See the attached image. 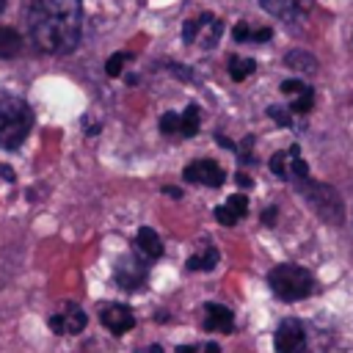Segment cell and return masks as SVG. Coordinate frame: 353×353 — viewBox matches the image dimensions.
Listing matches in <instances>:
<instances>
[{"label": "cell", "instance_id": "19", "mask_svg": "<svg viewBox=\"0 0 353 353\" xmlns=\"http://www.w3.org/2000/svg\"><path fill=\"white\" fill-rule=\"evenodd\" d=\"M284 63L292 66V69H298V72H314V69H317V61H314L309 52H301V50L290 52V55L284 58Z\"/></svg>", "mask_w": 353, "mask_h": 353}, {"label": "cell", "instance_id": "16", "mask_svg": "<svg viewBox=\"0 0 353 353\" xmlns=\"http://www.w3.org/2000/svg\"><path fill=\"white\" fill-rule=\"evenodd\" d=\"M256 69V63L251 61V58H243V55H232L229 58V74H232V80H245L251 72Z\"/></svg>", "mask_w": 353, "mask_h": 353}, {"label": "cell", "instance_id": "7", "mask_svg": "<svg viewBox=\"0 0 353 353\" xmlns=\"http://www.w3.org/2000/svg\"><path fill=\"white\" fill-rule=\"evenodd\" d=\"M188 182H199V185H207V188H221L226 174L223 168L215 163V160H193L190 165H185V174H182Z\"/></svg>", "mask_w": 353, "mask_h": 353}, {"label": "cell", "instance_id": "18", "mask_svg": "<svg viewBox=\"0 0 353 353\" xmlns=\"http://www.w3.org/2000/svg\"><path fill=\"white\" fill-rule=\"evenodd\" d=\"M179 132H182L185 138H193V135L199 132V108H196V105H188L185 113L179 116Z\"/></svg>", "mask_w": 353, "mask_h": 353}, {"label": "cell", "instance_id": "22", "mask_svg": "<svg viewBox=\"0 0 353 353\" xmlns=\"http://www.w3.org/2000/svg\"><path fill=\"white\" fill-rule=\"evenodd\" d=\"M270 171L276 174V176H287V152H276L273 157H270Z\"/></svg>", "mask_w": 353, "mask_h": 353}, {"label": "cell", "instance_id": "1", "mask_svg": "<svg viewBox=\"0 0 353 353\" xmlns=\"http://www.w3.org/2000/svg\"><path fill=\"white\" fill-rule=\"evenodd\" d=\"M80 11L83 0H33L30 6V36L41 52L63 55L80 41Z\"/></svg>", "mask_w": 353, "mask_h": 353}, {"label": "cell", "instance_id": "27", "mask_svg": "<svg viewBox=\"0 0 353 353\" xmlns=\"http://www.w3.org/2000/svg\"><path fill=\"white\" fill-rule=\"evenodd\" d=\"M276 207H268V210H262V223H268V226H273L276 223Z\"/></svg>", "mask_w": 353, "mask_h": 353}, {"label": "cell", "instance_id": "21", "mask_svg": "<svg viewBox=\"0 0 353 353\" xmlns=\"http://www.w3.org/2000/svg\"><path fill=\"white\" fill-rule=\"evenodd\" d=\"M312 102H314V91L306 88L303 94L292 97V110H295V113H309V110H312Z\"/></svg>", "mask_w": 353, "mask_h": 353}, {"label": "cell", "instance_id": "20", "mask_svg": "<svg viewBox=\"0 0 353 353\" xmlns=\"http://www.w3.org/2000/svg\"><path fill=\"white\" fill-rule=\"evenodd\" d=\"M127 61H130V52H116V55H110V58H108V63H105V72H108L110 77H119Z\"/></svg>", "mask_w": 353, "mask_h": 353}, {"label": "cell", "instance_id": "35", "mask_svg": "<svg viewBox=\"0 0 353 353\" xmlns=\"http://www.w3.org/2000/svg\"><path fill=\"white\" fill-rule=\"evenodd\" d=\"M146 353H163V347H160V345H152V347H149Z\"/></svg>", "mask_w": 353, "mask_h": 353}, {"label": "cell", "instance_id": "8", "mask_svg": "<svg viewBox=\"0 0 353 353\" xmlns=\"http://www.w3.org/2000/svg\"><path fill=\"white\" fill-rule=\"evenodd\" d=\"M113 276H116V281H119L121 290H130L132 292V290H141L143 287L149 270H146V262H141L135 256H124V259H119Z\"/></svg>", "mask_w": 353, "mask_h": 353}, {"label": "cell", "instance_id": "36", "mask_svg": "<svg viewBox=\"0 0 353 353\" xmlns=\"http://www.w3.org/2000/svg\"><path fill=\"white\" fill-rule=\"evenodd\" d=\"M3 6H6V0H0V11H3Z\"/></svg>", "mask_w": 353, "mask_h": 353}, {"label": "cell", "instance_id": "26", "mask_svg": "<svg viewBox=\"0 0 353 353\" xmlns=\"http://www.w3.org/2000/svg\"><path fill=\"white\" fill-rule=\"evenodd\" d=\"M248 39H251L248 25H245V22H237V25H234V41H248Z\"/></svg>", "mask_w": 353, "mask_h": 353}, {"label": "cell", "instance_id": "10", "mask_svg": "<svg viewBox=\"0 0 353 353\" xmlns=\"http://www.w3.org/2000/svg\"><path fill=\"white\" fill-rule=\"evenodd\" d=\"M99 320H102V325H105L110 334H116V336L127 334V331L135 325L132 309H130L127 303H108V306L99 312Z\"/></svg>", "mask_w": 353, "mask_h": 353}, {"label": "cell", "instance_id": "32", "mask_svg": "<svg viewBox=\"0 0 353 353\" xmlns=\"http://www.w3.org/2000/svg\"><path fill=\"white\" fill-rule=\"evenodd\" d=\"M234 179H237V185H240V188H251V179H248V176H245L243 171H240V174H237Z\"/></svg>", "mask_w": 353, "mask_h": 353}, {"label": "cell", "instance_id": "24", "mask_svg": "<svg viewBox=\"0 0 353 353\" xmlns=\"http://www.w3.org/2000/svg\"><path fill=\"white\" fill-rule=\"evenodd\" d=\"M309 85L306 83H301V80H284L281 83V94H287V97H298V94H303Z\"/></svg>", "mask_w": 353, "mask_h": 353}, {"label": "cell", "instance_id": "15", "mask_svg": "<svg viewBox=\"0 0 353 353\" xmlns=\"http://www.w3.org/2000/svg\"><path fill=\"white\" fill-rule=\"evenodd\" d=\"M259 3L273 17H292L295 11H301L306 6V0H259Z\"/></svg>", "mask_w": 353, "mask_h": 353}, {"label": "cell", "instance_id": "11", "mask_svg": "<svg viewBox=\"0 0 353 353\" xmlns=\"http://www.w3.org/2000/svg\"><path fill=\"white\" fill-rule=\"evenodd\" d=\"M201 325H204V331H212V334H218V331L221 334H232L234 331V314L223 303H204Z\"/></svg>", "mask_w": 353, "mask_h": 353}, {"label": "cell", "instance_id": "25", "mask_svg": "<svg viewBox=\"0 0 353 353\" xmlns=\"http://www.w3.org/2000/svg\"><path fill=\"white\" fill-rule=\"evenodd\" d=\"M268 116H270V119H276L281 127H290V124H292V121H290V113H284V110H281V108H276V105H273V108H268Z\"/></svg>", "mask_w": 353, "mask_h": 353}, {"label": "cell", "instance_id": "2", "mask_svg": "<svg viewBox=\"0 0 353 353\" xmlns=\"http://www.w3.org/2000/svg\"><path fill=\"white\" fill-rule=\"evenodd\" d=\"M268 284L281 301H301L314 290V276L306 268L287 262V265H276L268 273Z\"/></svg>", "mask_w": 353, "mask_h": 353}, {"label": "cell", "instance_id": "9", "mask_svg": "<svg viewBox=\"0 0 353 353\" xmlns=\"http://www.w3.org/2000/svg\"><path fill=\"white\" fill-rule=\"evenodd\" d=\"M85 323H88L85 312H83L80 306H74V303H66L63 309H58V312L50 317V328H52L55 334H80V331L85 328Z\"/></svg>", "mask_w": 353, "mask_h": 353}, {"label": "cell", "instance_id": "12", "mask_svg": "<svg viewBox=\"0 0 353 353\" xmlns=\"http://www.w3.org/2000/svg\"><path fill=\"white\" fill-rule=\"evenodd\" d=\"M245 212H248V199L240 196V193L229 196L221 207H215V218H218V223H223V226H234L237 221L245 218Z\"/></svg>", "mask_w": 353, "mask_h": 353}, {"label": "cell", "instance_id": "5", "mask_svg": "<svg viewBox=\"0 0 353 353\" xmlns=\"http://www.w3.org/2000/svg\"><path fill=\"white\" fill-rule=\"evenodd\" d=\"M276 353H303L306 350V331L301 325V320L287 317L279 323L276 336H273Z\"/></svg>", "mask_w": 353, "mask_h": 353}, {"label": "cell", "instance_id": "34", "mask_svg": "<svg viewBox=\"0 0 353 353\" xmlns=\"http://www.w3.org/2000/svg\"><path fill=\"white\" fill-rule=\"evenodd\" d=\"M176 353H196V345H179Z\"/></svg>", "mask_w": 353, "mask_h": 353}, {"label": "cell", "instance_id": "30", "mask_svg": "<svg viewBox=\"0 0 353 353\" xmlns=\"http://www.w3.org/2000/svg\"><path fill=\"white\" fill-rule=\"evenodd\" d=\"M0 176H3L6 182H14V168H8V165H0Z\"/></svg>", "mask_w": 353, "mask_h": 353}, {"label": "cell", "instance_id": "28", "mask_svg": "<svg viewBox=\"0 0 353 353\" xmlns=\"http://www.w3.org/2000/svg\"><path fill=\"white\" fill-rule=\"evenodd\" d=\"M270 33H273L270 28H259V30H254V36H251V39H254V41H268V39H270Z\"/></svg>", "mask_w": 353, "mask_h": 353}, {"label": "cell", "instance_id": "29", "mask_svg": "<svg viewBox=\"0 0 353 353\" xmlns=\"http://www.w3.org/2000/svg\"><path fill=\"white\" fill-rule=\"evenodd\" d=\"M196 353H221V347L215 342H207V345H196Z\"/></svg>", "mask_w": 353, "mask_h": 353}, {"label": "cell", "instance_id": "4", "mask_svg": "<svg viewBox=\"0 0 353 353\" xmlns=\"http://www.w3.org/2000/svg\"><path fill=\"white\" fill-rule=\"evenodd\" d=\"M295 185H298V190L306 196V204H312L328 223H331V221L336 223V221L342 218V201H339V196H336L334 188L320 185V182H312L309 176H306V179H298Z\"/></svg>", "mask_w": 353, "mask_h": 353}, {"label": "cell", "instance_id": "33", "mask_svg": "<svg viewBox=\"0 0 353 353\" xmlns=\"http://www.w3.org/2000/svg\"><path fill=\"white\" fill-rule=\"evenodd\" d=\"M163 190H165L168 196H174V199H179V196H182V190H179V188H174V185H168V188H163Z\"/></svg>", "mask_w": 353, "mask_h": 353}, {"label": "cell", "instance_id": "3", "mask_svg": "<svg viewBox=\"0 0 353 353\" xmlns=\"http://www.w3.org/2000/svg\"><path fill=\"white\" fill-rule=\"evenodd\" d=\"M33 127V110L22 99H6L0 105V146L17 149Z\"/></svg>", "mask_w": 353, "mask_h": 353}, {"label": "cell", "instance_id": "17", "mask_svg": "<svg viewBox=\"0 0 353 353\" xmlns=\"http://www.w3.org/2000/svg\"><path fill=\"white\" fill-rule=\"evenodd\" d=\"M215 265H218V251L212 245H207L201 254H196V256L188 259V268L190 270H212Z\"/></svg>", "mask_w": 353, "mask_h": 353}, {"label": "cell", "instance_id": "14", "mask_svg": "<svg viewBox=\"0 0 353 353\" xmlns=\"http://www.w3.org/2000/svg\"><path fill=\"white\" fill-rule=\"evenodd\" d=\"M22 50V36L14 28H0V58H14Z\"/></svg>", "mask_w": 353, "mask_h": 353}, {"label": "cell", "instance_id": "13", "mask_svg": "<svg viewBox=\"0 0 353 353\" xmlns=\"http://www.w3.org/2000/svg\"><path fill=\"white\" fill-rule=\"evenodd\" d=\"M135 245H138V251H141L146 259H157V256H163V243H160L157 232L149 229V226L138 229V234H135Z\"/></svg>", "mask_w": 353, "mask_h": 353}, {"label": "cell", "instance_id": "23", "mask_svg": "<svg viewBox=\"0 0 353 353\" xmlns=\"http://www.w3.org/2000/svg\"><path fill=\"white\" fill-rule=\"evenodd\" d=\"M160 130H163L165 135H174V132L179 130V116H176V113H163V116H160Z\"/></svg>", "mask_w": 353, "mask_h": 353}, {"label": "cell", "instance_id": "31", "mask_svg": "<svg viewBox=\"0 0 353 353\" xmlns=\"http://www.w3.org/2000/svg\"><path fill=\"white\" fill-rule=\"evenodd\" d=\"M215 141H218V143H221V146H226V149H234V143H232V141H229V138H226V135H221V132H218V135H215Z\"/></svg>", "mask_w": 353, "mask_h": 353}, {"label": "cell", "instance_id": "6", "mask_svg": "<svg viewBox=\"0 0 353 353\" xmlns=\"http://www.w3.org/2000/svg\"><path fill=\"white\" fill-rule=\"evenodd\" d=\"M221 39V19H215L212 14H201L199 19L185 22V41L193 44L199 41L201 47H212Z\"/></svg>", "mask_w": 353, "mask_h": 353}]
</instances>
